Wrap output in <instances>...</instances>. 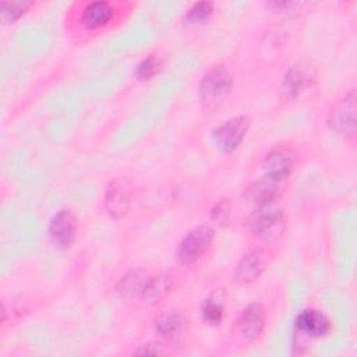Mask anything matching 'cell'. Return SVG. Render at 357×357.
<instances>
[{
  "mask_svg": "<svg viewBox=\"0 0 357 357\" xmlns=\"http://www.w3.org/2000/svg\"><path fill=\"white\" fill-rule=\"evenodd\" d=\"M132 205V187L127 178L119 177L112 180L103 197V206L112 219L124 218Z\"/></svg>",
  "mask_w": 357,
  "mask_h": 357,
  "instance_id": "9",
  "label": "cell"
},
{
  "mask_svg": "<svg viewBox=\"0 0 357 357\" xmlns=\"http://www.w3.org/2000/svg\"><path fill=\"white\" fill-rule=\"evenodd\" d=\"M153 331L166 342H178L185 332V315L181 311L170 310L160 312L152 322Z\"/></svg>",
  "mask_w": 357,
  "mask_h": 357,
  "instance_id": "14",
  "label": "cell"
},
{
  "mask_svg": "<svg viewBox=\"0 0 357 357\" xmlns=\"http://www.w3.org/2000/svg\"><path fill=\"white\" fill-rule=\"evenodd\" d=\"M250 126H251L250 117L244 114L230 117L213 130L212 141L222 153L230 155L244 141L250 130Z\"/></svg>",
  "mask_w": 357,
  "mask_h": 357,
  "instance_id": "6",
  "label": "cell"
},
{
  "mask_svg": "<svg viewBox=\"0 0 357 357\" xmlns=\"http://www.w3.org/2000/svg\"><path fill=\"white\" fill-rule=\"evenodd\" d=\"M215 238V230L211 226L202 225L188 230L180 240L176 248V261L180 265H192L199 261L209 250Z\"/></svg>",
  "mask_w": 357,
  "mask_h": 357,
  "instance_id": "4",
  "label": "cell"
},
{
  "mask_svg": "<svg viewBox=\"0 0 357 357\" xmlns=\"http://www.w3.org/2000/svg\"><path fill=\"white\" fill-rule=\"evenodd\" d=\"M286 226V215L282 206L275 204L255 206L245 219L248 233L261 240H272L279 237Z\"/></svg>",
  "mask_w": 357,
  "mask_h": 357,
  "instance_id": "3",
  "label": "cell"
},
{
  "mask_svg": "<svg viewBox=\"0 0 357 357\" xmlns=\"http://www.w3.org/2000/svg\"><path fill=\"white\" fill-rule=\"evenodd\" d=\"M234 75L226 64H218L204 73L198 82L197 93L201 105L213 110L220 106L231 92Z\"/></svg>",
  "mask_w": 357,
  "mask_h": 357,
  "instance_id": "2",
  "label": "cell"
},
{
  "mask_svg": "<svg viewBox=\"0 0 357 357\" xmlns=\"http://www.w3.org/2000/svg\"><path fill=\"white\" fill-rule=\"evenodd\" d=\"M314 84L312 74L300 66H293L287 70L282 79V93L286 99H296L304 91H307Z\"/></svg>",
  "mask_w": 357,
  "mask_h": 357,
  "instance_id": "16",
  "label": "cell"
},
{
  "mask_svg": "<svg viewBox=\"0 0 357 357\" xmlns=\"http://www.w3.org/2000/svg\"><path fill=\"white\" fill-rule=\"evenodd\" d=\"M172 289H173V279L170 275H166V273L153 275L141 300L151 305L156 304L160 300H163L172 291Z\"/></svg>",
  "mask_w": 357,
  "mask_h": 357,
  "instance_id": "18",
  "label": "cell"
},
{
  "mask_svg": "<svg viewBox=\"0 0 357 357\" xmlns=\"http://www.w3.org/2000/svg\"><path fill=\"white\" fill-rule=\"evenodd\" d=\"M328 127L347 138L353 139L356 137V91L351 89L344 93L329 110L326 117Z\"/></svg>",
  "mask_w": 357,
  "mask_h": 357,
  "instance_id": "5",
  "label": "cell"
},
{
  "mask_svg": "<svg viewBox=\"0 0 357 357\" xmlns=\"http://www.w3.org/2000/svg\"><path fill=\"white\" fill-rule=\"evenodd\" d=\"M283 183L284 181H278L262 176L261 178L250 183L244 188L243 198L247 204H251L254 206L275 204L282 194Z\"/></svg>",
  "mask_w": 357,
  "mask_h": 357,
  "instance_id": "13",
  "label": "cell"
},
{
  "mask_svg": "<svg viewBox=\"0 0 357 357\" xmlns=\"http://www.w3.org/2000/svg\"><path fill=\"white\" fill-rule=\"evenodd\" d=\"M297 163V152L290 145H276L273 146L262 160L264 176L284 181L290 177Z\"/></svg>",
  "mask_w": 357,
  "mask_h": 357,
  "instance_id": "7",
  "label": "cell"
},
{
  "mask_svg": "<svg viewBox=\"0 0 357 357\" xmlns=\"http://www.w3.org/2000/svg\"><path fill=\"white\" fill-rule=\"evenodd\" d=\"M126 11H131L130 3L106 0L79 1L74 3L70 8L68 22L77 35H95L105 32L113 24H119Z\"/></svg>",
  "mask_w": 357,
  "mask_h": 357,
  "instance_id": "1",
  "label": "cell"
},
{
  "mask_svg": "<svg viewBox=\"0 0 357 357\" xmlns=\"http://www.w3.org/2000/svg\"><path fill=\"white\" fill-rule=\"evenodd\" d=\"M332 322L326 314L315 308H304L294 318L296 335L310 340L321 339L331 333Z\"/></svg>",
  "mask_w": 357,
  "mask_h": 357,
  "instance_id": "11",
  "label": "cell"
},
{
  "mask_svg": "<svg viewBox=\"0 0 357 357\" xmlns=\"http://www.w3.org/2000/svg\"><path fill=\"white\" fill-rule=\"evenodd\" d=\"M47 233L53 245L59 250H68L77 238V219L70 209L57 211L47 226Z\"/></svg>",
  "mask_w": 357,
  "mask_h": 357,
  "instance_id": "12",
  "label": "cell"
},
{
  "mask_svg": "<svg viewBox=\"0 0 357 357\" xmlns=\"http://www.w3.org/2000/svg\"><path fill=\"white\" fill-rule=\"evenodd\" d=\"M211 219L219 226H227L233 219V205L230 199L222 198L211 208Z\"/></svg>",
  "mask_w": 357,
  "mask_h": 357,
  "instance_id": "22",
  "label": "cell"
},
{
  "mask_svg": "<svg viewBox=\"0 0 357 357\" xmlns=\"http://www.w3.org/2000/svg\"><path fill=\"white\" fill-rule=\"evenodd\" d=\"M33 6L32 1H1L0 3V13L1 20L4 22H14L21 18L31 7Z\"/></svg>",
  "mask_w": 357,
  "mask_h": 357,
  "instance_id": "21",
  "label": "cell"
},
{
  "mask_svg": "<svg viewBox=\"0 0 357 357\" xmlns=\"http://www.w3.org/2000/svg\"><path fill=\"white\" fill-rule=\"evenodd\" d=\"M213 10H215L213 3H211V1H198V3L192 4L188 8L184 18L190 24H197V25L205 24L213 15Z\"/></svg>",
  "mask_w": 357,
  "mask_h": 357,
  "instance_id": "20",
  "label": "cell"
},
{
  "mask_svg": "<svg viewBox=\"0 0 357 357\" xmlns=\"http://www.w3.org/2000/svg\"><path fill=\"white\" fill-rule=\"evenodd\" d=\"M167 350L165 349V344L160 342H148L145 344H141L132 354L137 356H163Z\"/></svg>",
  "mask_w": 357,
  "mask_h": 357,
  "instance_id": "23",
  "label": "cell"
},
{
  "mask_svg": "<svg viewBox=\"0 0 357 357\" xmlns=\"http://www.w3.org/2000/svg\"><path fill=\"white\" fill-rule=\"evenodd\" d=\"M152 276L153 275L145 269H141V268L131 269L119 279L116 284V290L121 297L141 300Z\"/></svg>",
  "mask_w": 357,
  "mask_h": 357,
  "instance_id": "15",
  "label": "cell"
},
{
  "mask_svg": "<svg viewBox=\"0 0 357 357\" xmlns=\"http://www.w3.org/2000/svg\"><path fill=\"white\" fill-rule=\"evenodd\" d=\"M265 322H266L265 307L261 303L254 301L241 310V312L236 319L234 326L238 336L244 342L254 343L264 333Z\"/></svg>",
  "mask_w": 357,
  "mask_h": 357,
  "instance_id": "10",
  "label": "cell"
},
{
  "mask_svg": "<svg viewBox=\"0 0 357 357\" xmlns=\"http://www.w3.org/2000/svg\"><path fill=\"white\" fill-rule=\"evenodd\" d=\"M271 262V254L265 248H254L244 254L234 266L233 280L240 286L257 282L266 271Z\"/></svg>",
  "mask_w": 357,
  "mask_h": 357,
  "instance_id": "8",
  "label": "cell"
},
{
  "mask_svg": "<svg viewBox=\"0 0 357 357\" xmlns=\"http://www.w3.org/2000/svg\"><path fill=\"white\" fill-rule=\"evenodd\" d=\"M199 314H201L204 322H206L208 325H211V326L220 325L226 315L225 298L219 293L211 294L201 304Z\"/></svg>",
  "mask_w": 357,
  "mask_h": 357,
  "instance_id": "17",
  "label": "cell"
},
{
  "mask_svg": "<svg viewBox=\"0 0 357 357\" xmlns=\"http://www.w3.org/2000/svg\"><path fill=\"white\" fill-rule=\"evenodd\" d=\"M163 68V60L158 54H148L144 57L137 68H135V77L139 81H149L155 75H158Z\"/></svg>",
  "mask_w": 357,
  "mask_h": 357,
  "instance_id": "19",
  "label": "cell"
}]
</instances>
